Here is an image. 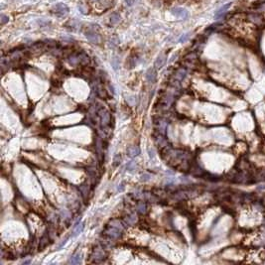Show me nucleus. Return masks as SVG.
<instances>
[{
    "label": "nucleus",
    "mask_w": 265,
    "mask_h": 265,
    "mask_svg": "<svg viewBox=\"0 0 265 265\" xmlns=\"http://www.w3.org/2000/svg\"><path fill=\"white\" fill-rule=\"evenodd\" d=\"M53 11L59 17H63V16H66L69 13V7L64 3H58L53 7Z\"/></svg>",
    "instance_id": "obj_1"
},
{
    "label": "nucleus",
    "mask_w": 265,
    "mask_h": 265,
    "mask_svg": "<svg viewBox=\"0 0 265 265\" xmlns=\"http://www.w3.org/2000/svg\"><path fill=\"white\" fill-rule=\"evenodd\" d=\"M171 13L174 16H176V17L181 18V19H187L189 17V12L186 9H184V8H179V7L172 8L171 9Z\"/></svg>",
    "instance_id": "obj_2"
},
{
    "label": "nucleus",
    "mask_w": 265,
    "mask_h": 265,
    "mask_svg": "<svg viewBox=\"0 0 265 265\" xmlns=\"http://www.w3.org/2000/svg\"><path fill=\"white\" fill-rule=\"evenodd\" d=\"M85 36H87V38L89 39L91 43H95V44L101 43V36H99L95 31L87 30V32H85Z\"/></svg>",
    "instance_id": "obj_3"
},
{
    "label": "nucleus",
    "mask_w": 265,
    "mask_h": 265,
    "mask_svg": "<svg viewBox=\"0 0 265 265\" xmlns=\"http://www.w3.org/2000/svg\"><path fill=\"white\" fill-rule=\"evenodd\" d=\"M166 55H164V54H161V55L159 56V57L157 58V60L155 61V67L157 69H161L162 67L164 66V64L166 63Z\"/></svg>",
    "instance_id": "obj_4"
},
{
    "label": "nucleus",
    "mask_w": 265,
    "mask_h": 265,
    "mask_svg": "<svg viewBox=\"0 0 265 265\" xmlns=\"http://www.w3.org/2000/svg\"><path fill=\"white\" fill-rule=\"evenodd\" d=\"M230 5H231L230 3H227V4H225V5L222 6V7L220 8V9H218V11L216 12V19H218L220 17H222V16L224 15L225 12L227 11V9H228V8L230 7Z\"/></svg>",
    "instance_id": "obj_5"
},
{
    "label": "nucleus",
    "mask_w": 265,
    "mask_h": 265,
    "mask_svg": "<svg viewBox=\"0 0 265 265\" xmlns=\"http://www.w3.org/2000/svg\"><path fill=\"white\" fill-rule=\"evenodd\" d=\"M146 79H147L148 82H155L156 80V72L154 71V69H149L148 72L146 73Z\"/></svg>",
    "instance_id": "obj_6"
},
{
    "label": "nucleus",
    "mask_w": 265,
    "mask_h": 265,
    "mask_svg": "<svg viewBox=\"0 0 265 265\" xmlns=\"http://www.w3.org/2000/svg\"><path fill=\"white\" fill-rule=\"evenodd\" d=\"M120 15L119 13H117V12H114V13L111 14V16H110V23H111L112 25H116L119 23L120 21Z\"/></svg>",
    "instance_id": "obj_7"
},
{
    "label": "nucleus",
    "mask_w": 265,
    "mask_h": 265,
    "mask_svg": "<svg viewBox=\"0 0 265 265\" xmlns=\"http://www.w3.org/2000/svg\"><path fill=\"white\" fill-rule=\"evenodd\" d=\"M139 153H140V150H139V148H137V147H132L128 150V154L131 156V157H135V156H137Z\"/></svg>",
    "instance_id": "obj_8"
},
{
    "label": "nucleus",
    "mask_w": 265,
    "mask_h": 265,
    "mask_svg": "<svg viewBox=\"0 0 265 265\" xmlns=\"http://www.w3.org/2000/svg\"><path fill=\"white\" fill-rule=\"evenodd\" d=\"M79 10L83 14H87L89 13V6L85 3H81L79 4Z\"/></svg>",
    "instance_id": "obj_9"
},
{
    "label": "nucleus",
    "mask_w": 265,
    "mask_h": 265,
    "mask_svg": "<svg viewBox=\"0 0 265 265\" xmlns=\"http://www.w3.org/2000/svg\"><path fill=\"white\" fill-rule=\"evenodd\" d=\"M8 17L6 15H4V14H1L0 15V24L1 25H4V24H6V23L8 22Z\"/></svg>",
    "instance_id": "obj_10"
},
{
    "label": "nucleus",
    "mask_w": 265,
    "mask_h": 265,
    "mask_svg": "<svg viewBox=\"0 0 265 265\" xmlns=\"http://www.w3.org/2000/svg\"><path fill=\"white\" fill-rule=\"evenodd\" d=\"M83 229V224H82V225H81V227L79 226V225H76V228H75V231H74V235H78L80 232H82Z\"/></svg>",
    "instance_id": "obj_11"
},
{
    "label": "nucleus",
    "mask_w": 265,
    "mask_h": 265,
    "mask_svg": "<svg viewBox=\"0 0 265 265\" xmlns=\"http://www.w3.org/2000/svg\"><path fill=\"white\" fill-rule=\"evenodd\" d=\"M189 37H190V34H184L183 36L179 39V42H180V43H184V42H186L189 39Z\"/></svg>",
    "instance_id": "obj_12"
},
{
    "label": "nucleus",
    "mask_w": 265,
    "mask_h": 265,
    "mask_svg": "<svg viewBox=\"0 0 265 265\" xmlns=\"http://www.w3.org/2000/svg\"><path fill=\"white\" fill-rule=\"evenodd\" d=\"M125 2H126L127 5H129V6L133 4V0H125Z\"/></svg>",
    "instance_id": "obj_13"
},
{
    "label": "nucleus",
    "mask_w": 265,
    "mask_h": 265,
    "mask_svg": "<svg viewBox=\"0 0 265 265\" xmlns=\"http://www.w3.org/2000/svg\"><path fill=\"white\" fill-rule=\"evenodd\" d=\"M91 1H99V0H91Z\"/></svg>",
    "instance_id": "obj_14"
}]
</instances>
